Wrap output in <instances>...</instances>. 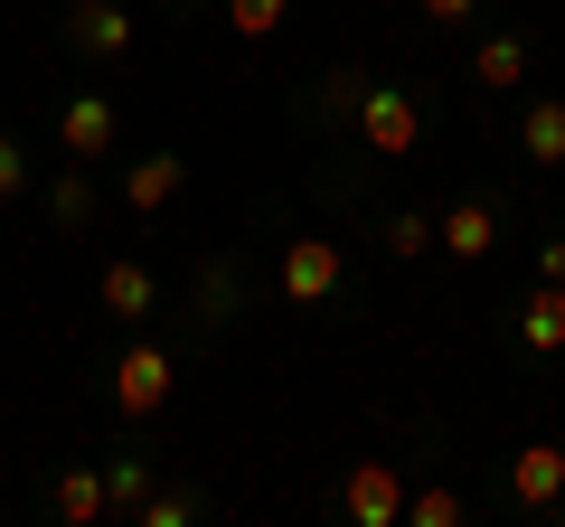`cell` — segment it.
Listing matches in <instances>:
<instances>
[{"instance_id": "16", "label": "cell", "mask_w": 565, "mask_h": 527, "mask_svg": "<svg viewBox=\"0 0 565 527\" xmlns=\"http://www.w3.org/2000/svg\"><path fill=\"white\" fill-rule=\"evenodd\" d=\"M405 527H462V499L452 490H405Z\"/></svg>"}, {"instance_id": "19", "label": "cell", "mask_w": 565, "mask_h": 527, "mask_svg": "<svg viewBox=\"0 0 565 527\" xmlns=\"http://www.w3.org/2000/svg\"><path fill=\"white\" fill-rule=\"evenodd\" d=\"M104 490H114V508L132 518V508L151 499V462H114V471H104Z\"/></svg>"}, {"instance_id": "10", "label": "cell", "mask_w": 565, "mask_h": 527, "mask_svg": "<svg viewBox=\"0 0 565 527\" xmlns=\"http://www.w3.org/2000/svg\"><path fill=\"white\" fill-rule=\"evenodd\" d=\"M180 189H189V161H180V151H151V161H122V207H132V217L170 207Z\"/></svg>"}, {"instance_id": "6", "label": "cell", "mask_w": 565, "mask_h": 527, "mask_svg": "<svg viewBox=\"0 0 565 527\" xmlns=\"http://www.w3.org/2000/svg\"><path fill=\"white\" fill-rule=\"evenodd\" d=\"M434 245H444L452 264H481L490 245H500V207L490 198H452L444 217H434Z\"/></svg>"}, {"instance_id": "2", "label": "cell", "mask_w": 565, "mask_h": 527, "mask_svg": "<svg viewBox=\"0 0 565 527\" xmlns=\"http://www.w3.org/2000/svg\"><path fill=\"white\" fill-rule=\"evenodd\" d=\"M340 283H349L340 236H292V245H282V302H292V311H321Z\"/></svg>"}, {"instance_id": "9", "label": "cell", "mask_w": 565, "mask_h": 527, "mask_svg": "<svg viewBox=\"0 0 565 527\" xmlns=\"http://www.w3.org/2000/svg\"><path fill=\"white\" fill-rule=\"evenodd\" d=\"M509 499L519 508H556L565 499V443H519L509 452Z\"/></svg>"}, {"instance_id": "5", "label": "cell", "mask_w": 565, "mask_h": 527, "mask_svg": "<svg viewBox=\"0 0 565 527\" xmlns=\"http://www.w3.org/2000/svg\"><path fill=\"white\" fill-rule=\"evenodd\" d=\"M340 508L359 527H405V481H396V462H359L349 471V490H340Z\"/></svg>"}, {"instance_id": "18", "label": "cell", "mask_w": 565, "mask_h": 527, "mask_svg": "<svg viewBox=\"0 0 565 527\" xmlns=\"http://www.w3.org/2000/svg\"><path fill=\"white\" fill-rule=\"evenodd\" d=\"M132 518H141V527H189V518H199V499H189V490H151Z\"/></svg>"}, {"instance_id": "17", "label": "cell", "mask_w": 565, "mask_h": 527, "mask_svg": "<svg viewBox=\"0 0 565 527\" xmlns=\"http://www.w3.org/2000/svg\"><path fill=\"white\" fill-rule=\"evenodd\" d=\"M424 245H434V217H424V207H405V217H386V255H405V264H415Z\"/></svg>"}, {"instance_id": "21", "label": "cell", "mask_w": 565, "mask_h": 527, "mask_svg": "<svg viewBox=\"0 0 565 527\" xmlns=\"http://www.w3.org/2000/svg\"><path fill=\"white\" fill-rule=\"evenodd\" d=\"M20 189H29V151L0 132V198H20Z\"/></svg>"}, {"instance_id": "12", "label": "cell", "mask_w": 565, "mask_h": 527, "mask_svg": "<svg viewBox=\"0 0 565 527\" xmlns=\"http://www.w3.org/2000/svg\"><path fill=\"white\" fill-rule=\"evenodd\" d=\"M104 311H114V321H151V302H161V283H151V273H141V264H104Z\"/></svg>"}, {"instance_id": "8", "label": "cell", "mask_w": 565, "mask_h": 527, "mask_svg": "<svg viewBox=\"0 0 565 527\" xmlns=\"http://www.w3.org/2000/svg\"><path fill=\"white\" fill-rule=\"evenodd\" d=\"M66 39L114 66V57H132V10H122V0H76V10H66Z\"/></svg>"}, {"instance_id": "15", "label": "cell", "mask_w": 565, "mask_h": 527, "mask_svg": "<svg viewBox=\"0 0 565 527\" xmlns=\"http://www.w3.org/2000/svg\"><path fill=\"white\" fill-rule=\"evenodd\" d=\"M282 20H292V0H226V29L236 39H274Z\"/></svg>"}, {"instance_id": "1", "label": "cell", "mask_w": 565, "mask_h": 527, "mask_svg": "<svg viewBox=\"0 0 565 527\" xmlns=\"http://www.w3.org/2000/svg\"><path fill=\"white\" fill-rule=\"evenodd\" d=\"M349 122H359V142L377 151V161H405V151L424 142V95L415 85H367Z\"/></svg>"}, {"instance_id": "22", "label": "cell", "mask_w": 565, "mask_h": 527, "mask_svg": "<svg viewBox=\"0 0 565 527\" xmlns=\"http://www.w3.org/2000/svg\"><path fill=\"white\" fill-rule=\"evenodd\" d=\"M471 10H481V0H424V20H434V29H462Z\"/></svg>"}, {"instance_id": "7", "label": "cell", "mask_w": 565, "mask_h": 527, "mask_svg": "<svg viewBox=\"0 0 565 527\" xmlns=\"http://www.w3.org/2000/svg\"><path fill=\"white\" fill-rule=\"evenodd\" d=\"M47 508H57L66 527H104L114 518V490H104L95 462H57V481H47Z\"/></svg>"}, {"instance_id": "4", "label": "cell", "mask_w": 565, "mask_h": 527, "mask_svg": "<svg viewBox=\"0 0 565 527\" xmlns=\"http://www.w3.org/2000/svg\"><path fill=\"white\" fill-rule=\"evenodd\" d=\"M114 406L132 415V424L170 406V358H161L151 340H132V348H122V367H114Z\"/></svg>"}, {"instance_id": "3", "label": "cell", "mask_w": 565, "mask_h": 527, "mask_svg": "<svg viewBox=\"0 0 565 527\" xmlns=\"http://www.w3.org/2000/svg\"><path fill=\"white\" fill-rule=\"evenodd\" d=\"M114 142H122V122H114L104 95H66L57 104V151L66 161H114Z\"/></svg>"}, {"instance_id": "23", "label": "cell", "mask_w": 565, "mask_h": 527, "mask_svg": "<svg viewBox=\"0 0 565 527\" xmlns=\"http://www.w3.org/2000/svg\"><path fill=\"white\" fill-rule=\"evenodd\" d=\"M537 273H546V283H565V236H546V255H537Z\"/></svg>"}, {"instance_id": "13", "label": "cell", "mask_w": 565, "mask_h": 527, "mask_svg": "<svg viewBox=\"0 0 565 527\" xmlns=\"http://www.w3.org/2000/svg\"><path fill=\"white\" fill-rule=\"evenodd\" d=\"M519 340L527 348H565V283H537L519 302Z\"/></svg>"}, {"instance_id": "20", "label": "cell", "mask_w": 565, "mask_h": 527, "mask_svg": "<svg viewBox=\"0 0 565 527\" xmlns=\"http://www.w3.org/2000/svg\"><path fill=\"white\" fill-rule=\"evenodd\" d=\"M85 207H95V189H85L76 170H66V180L47 189V217H57V226H85Z\"/></svg>"}, {"instance_id": "14", "label": "cell", "mask_w": 565, "mask_h": 527, "mask_svg": "<svg viewBox=\"0 0 565 527\" xmlns=\"http://www.w3.org/2000/svg\"><path fill=\"white\" fill-rule=\"evenodd\" d=\"M471 76L481 85H519L527 76V39H481L471 47Z\"/></svg>"}, {"instance_id": "11", "label": "cell", "mask_w": 565, "mask_h": 527, "mask_svg": "<svg viewBox=\"0 0 565 527\" xmlns=\"http://www.w3.org/2000/svg\"><path fill=\"white\" fill-rule=\"evenodd\" d=\"M519 151L537 170H565V95H537L527 104V122H519Z\"/></svg>"}]
</instances>
